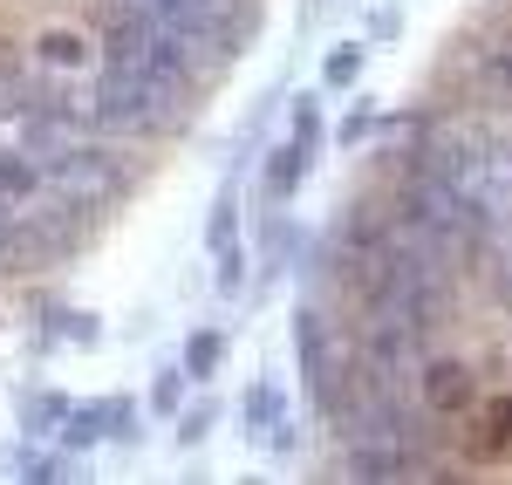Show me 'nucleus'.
<instances>
[{"mask_svg":"<svg viewBox=\"0 0 512 485\" xmlns=\"http://www.w3.org/2000/svg\"><path fill=\"white\" fill-rule=\"evenodd\" d=\"M301 171H308V151H301V144L267 151V205H287V199H294V192H301Z\"/></svg>","mask_w":512,"mask_h":485,"instance_id":"39448f33","label":"nucleus"},{"mask_svg":"<svg viewBox=\"0 0 512 485\" xmlns=\"http://www.w3.org/2000/svg\"><path fill=\"white\" fill-rule=\"evenodd\" d=\"M219 363H226V335L219 328H198L192 349H185V376H212Z\"/></svg>","mask_w":512,"mask_h":485,"instance_id":"0eeeda50","label":"nucleus"},{"mask_svg":"<svg viewBox=\"0 0 512 485\" xmlns=\"http://www.w3.org/2000/svg\"><path fill=\"white\" fill-rule=\"evenodd\" d=\"M478 69H485V82H492V89H499V96H512V35H506V41H492V48H485V62H478Z\"/></svg>","mask_w":512,"mask_h":485,"instance_id":"1a4fd4ad","label":"nucleus"},{"mask_svg":"<svg viewBox=\"0 0 512 485\" xmlns=\"http://www.w3.org/2000/svg\"><path fill=\"white\" fill-rule=\"evenodd\" d=\"M35 55L48 69H82V62H89V41H82L76 28H48V35L35 41Z\"/></svg>","mask_w":512,"mask_h":485,"instance_id":"423d86ee","label":"nucleus"},{"mask_svg":"<svg viewBox=\"0 0 512 485\" xmlns=\"http://www.w3.org/2000/svg\"><path fill=\"white\" fill-rule=\"evenodd\" d=\"M41 171H48V185H55L62 219H96V212H110V199L123 192V158L110 144H62Z\"/></svg>","mask_w":512,"mask_h":485,"instance_id":"f257e3e1","label":"nucleus"},{"mask_svg":"<svg viewBox=\"0 0 512 485\" xmlns=\"http://www.w3.org/2000/svg\"><path fill=\"white\" fill-rule=\"evenodd\" d=\"M205 431H212V410H192V417H185V424H178V438H185V445H198V438H205Z\"/></svg>","mask_w":512,"mask_h":485,"instance_id":"f8f14e48","label":"nucleus"},{"mask_svg":"<svg viewBox=\"0 0 512 485\" xmlns=\"http://www.w3.org/2000/svg\"><path fill=\"white\" fill-rule=\"evenodd\" d=\"M355 69H362V48H335L321 76H328V89H349V82H355Z\"/></svg>","mask_w":512,"mask_h":485,"instance_id":"9b49d317","label":"nucleus"},{"mask_svg":"<svg viewBox=\"0 0 512 485\" xmlns=\"http://www.w3.org/2000/svg\"><path fill=\"white\" fill-rule=\"evenodd\" d=\"M246 424H253V438H274V451L294 445V431H287V397H280L274 383H253V397H246Z\"/></svg>","mask_w":512,"mask_h":485,"instance_id":"7ed1b4c3","label":"nucleus"},{"mask_svg":"<svg viewBox=\"0 0 512 485\" xmlns=\"http://www.w3.org/2000/svg\"><path fill=\"white\" fill-rule=\"evenodd\" d=\"M185 383H192L185 369H158V383H151V410H158V417H178V410H185Z\"/></svg>","mask_w":512,"mask_h":485,"instance_id":"6e6552de","label":"nucleus"},{"mask_svg":"<svg viewBox=\"0 0 512 485\" xmlns=\"http://www.w3.org/2000/svg\"><path fill=\"white\" fill-rule=\"evenodd\" d=\"M41 185H48V171H41L28 151H0V199L7 205H28Z\"/></svg>","mask_w":512,"mask_h":485,"instance_id":"20e7f679","label":"nucleus"},{"mask_svg":"<svg viewBox=\"0 0 512 485\" xmlns=\"http://www.w3.org/2000/svg\"><path fill=\"white\" fill-rule=\"evenodd\" d=\"M424 404L437 410V417H465V410H478V383L465 363H431L424 369Z\"/></svg>","mask_w":512,"mask_h":485,"instance_id":"f03ea898","label":"nucleus"},{"mask_svg":"<svg viewBox=\"0 0 512 485\" xmlns=\"http://www.w3.org/2000/svg\"><path fill=\"white\" fill-rule=\"evenodd\" d=\"M294 144L315 158V144H321V103H294Z\"/></svg>","mask_w":512,"mask_h":485,"instance_id":"9d476101","label":"nucleus"}]
</instances>
